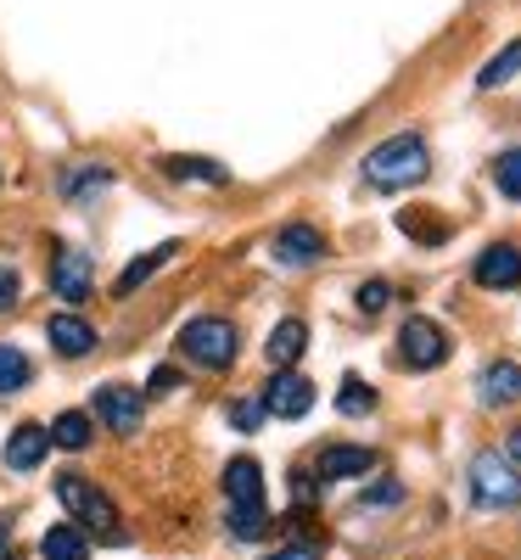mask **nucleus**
Segmentation results:
<instances>
[{"mask_svg":"<svg viewBox=\"0 0 521 560\" xmlns=\"http://www.w3.org/2000/svg\"><path fill=\"white\" fill-rule=\"evenodd\" d=\"M387 298H393L387 280H364V287H359V314H382V308H387Z\"/></svg>","mask_w":521,"mask_h":560,"instance_id":"27","label":"nucleus"},{"mask_svg":"<svg viewBox=\"0 0 521 560\" xmlns=\"http://www.w3.org/2000/svg\"><path fill=\"white\" fill-rule=\"evenodd\" d=\"M264 353H269L275 370H292V364L309 353V325H303V319H280L275 331H269V342H264Z\"/></svg>","mask_w":521,"mask_h":560,"instance_id":"13","label":"nucleus"},{"mask_svg":"<svg viewBox=\"0 0 521 560\" xmlns=\"http://www.w3.org/2000/svg\"><path fill=\"white\" fill-rule=\"evenodd\" d=\"M264 560H320V549H314V544H292V549H275V555H264Z\"/></svg>","mask_w":521,"mask_h":560,"instance_id":"33","label":"nucleus"},{"mask_svg":"<svg viewBox=\"0 0 521 560\" xmlns=\"http://www.w3.org/2000/svg\"><path fill=\"white\" fill-rule=\"evenodd\" d=\"M426 174H432V152H426L420 135H393L364 158V179L375 191H404V185H420Z\"/></svg>","mask_w":521,"mask_h":560,"instance_id":"1","label":"nucleus"},{"mask_svg":"<svg viewBox=\"0 0 521 560\" xmlns=\"http://www.w3.org/2000/svg\"><path fill=\"white\" fill-rule=\"evenodd\" d=\"M39 555L45 560H90V538H84V527H51V533H45L39 538Z\"/></svg>","mask_w":521,"mask_h":560,"instance_id":"19","label":"nucleus"},{"mask_svg":"<svg viewBox=\"0 0 521 560\" xmlns=\"http://www.w3.org/2000/svg\"><path fill=\"white\" fill-rule=\"evenodd\" d=\"M0 560H18V549H12V533L0 527Z\"/></svg>","mask_w":521,"mask_h":560,"instance_id":"34","label":"nucleus"},{"mask_svg":"<svg viewBox=\"0 0 521 560\" xmlns=\"http://www.w3.org/2000/svg\"><path fill=\"white\" fill-rule=\"evenodd\" d=\"M505 454H510V459H516V465H521V427H516V432H510V448H505Z\"/></svg>","mask_w":521,"mask_h":560,"instance_id":"35","label":"nucleus"},{"mask_svg":"<svg viewBox=\"0 0 521 560\" xmlns=\"http://www.w3.org/2000/svg\"><path fill=\"white\" fill-rule=\"evenodd\" d=\"M224 499L230 504H264V471H258V459H230L224 465Z\"/></svg>","mask_w":521,"mask_h":560,"instance_id":"16","label":"nucleus"},{"mask_svg":"<svg viewBox=\"0 0 521 560\" xmlns=\"http://www.w3.org/2000/svg\"><path fill=\"white\" fill-rule=\"evenodd\" d=\"M90 438H96V420H90L84 409H62V415L51 420V448H68V454H79Z\"/></svg>","mask_w":521,"mask_h":560,"instance_id":"18","label":"nucleus"},{"mask_svg":"<svg viewBox=\"0 0 521 560\" xmlns=\"http://www.w3.org/2000/svg\"><path fill=\"white\" fill-rule=\"evenodd\" d=\"M258 398H264V409H269L275 420H303V415L314 409V382L298 376V370H275L269 387H264Z\"/></svg>","mask_w":521,"mask_h":560,"instance_id":"6","label":"nucleus"},{"mask_svg":"<svg viewBox=\"0 0 521 560\" xmlns=\"http://www.w3.org/2000/svg\"><path fill=\"white\" fill-rule=\"evenodd\" d=\"M471 493H477L483 510H510V504H521V471H516V459L483 448L477 459H471Z\"/></svg>","mask_w":521,"mask_h":560,"instance_id":"3","label":"nucleus"},{"mask_svg":"<svg viewBox=\"0 0 521 560\" xmlns=\"http://www.w3.org/2000/svg\"><path fill=\"white\" fill-rule=\"evenodd\" d=\"M264 533H269V510L264 504H230V538L258 544Z\"/></svg>","mask_w":521,"mask_h":560,"instance_id":"21","label":"nucleus"},{"mask_svg":"<svg viewBox=\"0 0 521 560\" xmlns=\"http://www.w3.org/2000/svg\"><path fill=\"white\" fill-rule=\"evenodd\" d=\"M57 499H62V510H68L79 527H96V533H113V527H118V504H113L96 482H84V477H57Z\"/></svg>","mask_w":521,"mask_h":560,"instance_id":"4","label":"nucleus"},{"mask_svg":"<svg viewBox=\"0 0 521 560\" xmlns=\"http://www.w3.org/2000/svg\"><path fill=\"white\" fill-rule=\"evenodd\" d=\"M337 409H343V415H370V409H375V393H370L359 376H348V382H343V398H337Z\"/></svg>","mask_w":521,"mask_h":560,"instance_id":"26","label":"nucleus"},{"mask_svg":"<svg viewBox=\"0 0 521 560\" xmlns=\"http://www.w3.org/2000/svg\"><path fill=\"white\" fill-rule=\"evenodd\" d=\"M398 224L409 230V236H420V242H443V236H449V230H443V224H426V219H420V208H409V213H398Z\"/></svg>","mask_w":521,"mask_h":560,"instance_id":"28","label":"nucleus"},{"mask_svg":"<svg viewBox=\"0 0 521 560\" xmlns=\"http://www.w3.org/2000/svg\"><path fill=\"white\" fill-rule=\"evenodd\" d=\"M96 415L107 420V427L118 432V438H129L135 427H140V415H147V393H135V387H102L96 393Z\"/></svg>","mask_w":521,"mask_h":560,"instance_id":"7","label":"nucleus"},{"mask_svg":"<svg viewBox=\"0 0 521 560\" xmlns=\"http://www.w3.org/2000/svg\"><path fill=\"white\" fill-rule=\"evenodd\" d=\"M264 415H269V409H264V398H242V404L230 409V420H235V427H242V432H253Z\"/></svg>","mask_w":521,"mask_h":560,"instance_id":"30","label":"nucleus"},{"mask_svg":"<svg viewBox=\"0 0 521 560\" xmlns=\"http://www.w3.org/2000/svg\"><path fill=\"white\" fill-rule=\"evenodd\" d=\"M169 258H180V242H163V247H152V253H140V258H135V264H129V269L113 280V298H129L135 287H147V280H152V275H158Z\"/></svg>","mask_w":521,"mask_h":560,"instance_id":"17","label":"nucleus"},{"mask_svg":"<svg viewBox=\"0 0 521 560\" xmlns=\"http://www.w3.org/2000/svg\"><path fill=\"white\" fill-rule=\"evenodd\" d=\"M471 275H477V287H488V292H510V287H521V253L494 242V247H483V258H477Z\"/></svg>","mask_w":521,"mask_h":560,"instance_id":"8","label":"nucleus"},{"mask_svg":"<svg viewBox=\"0 0 521 560\" xmlns=\"http://www.w3.org/2000/svg\"><path fill=\"white\" fill-rule=\"evenodd\" d=\"M375 465L370 448H354V443H337V448H325L320 454V482H348V477H364Z\"/></svg>","mask_w":521,"mask_h":560,"instance_id":"14","label":"nucleus"},{"mask_svg":"<svg viewBox=\"0 0 521 560\" xmlns=\"http://www.w3.org/2000/svg\"><path fill=\"white\" fill-rule=\"evenodd\" d=\"M398 359H404L409 370H438V364L449 359V331H443L438 319H426V314L404 319V331H398Z\"/></svg>","mask_w":521,"mask_h":560,"instance_id":"5","label":"nucleus"},{"mask_svg":"<svg viewBox=\"0 0 521 560\" xmlns=\"http://www.w3.org/2000/svg\"><path fill=\"white\" fill-rule=\"evenodd\" d=\"M45 337H51V348L62 359H84L90 348H96V325H90L84 314H51L45 319Z\"/></svg>","mask_w":521,"mask_h":560,"instance_id":"10","label":"nucleus"},{"mask_svg":"<svg viewBox=\"0 0 521 560\" xmlns=\"http://www.w3.org/2000/svg\"><path fill=\"white\" fill-rule=\"evenodd\" d=\"M494 185L510 197V202H521V147L516 152H505L499 163H494Z\"/></svg>","mask_w":521,"mask_h":560,"instance_id":"25","label":"nucleus"},{"mask_svg":"<svg viewBox=\"0 0 521 560\" xmlns=\"http://www.w3.org/2000/svg\"><path fill=\"white\" fill-rule=\"evenodd\" d=\"M169 179H202V185H224V168L213 158H163Z\"/></svg>","mask_w":521,"mask_h":560,"instance_id":"22","label":"nucleus"},{"mask_svg":"<svg viewBox=\"0 0 521 560\" xmlns=\"http://www.w3.org/2000/svg\"><path fill=\"white\" fill-rule=\"evenodd\" d=\"M398 499H404V488H398V482H382V488H364V493H359V504H364V510H370V504H398Z\"/></svg>","mask_w":521,"mask_h":560,"instance_id":"32","label":"nucleus"},{"mask_svg":"<svg viewBox=\"0 0 521 560\" xmlns=\"http://www.w3.org/2000/svg\"><path fill=\"white\" fill-rule=\"evenodd\" d=\"M516 73H521V39H510V45H505V51L477 73V84H483V90H499V84H505V79H516Z\"/></svg>","mask_w":521,"mask_h":560,"instance_id":"23","label":"nucleus"},{"mask_svg":"<svg viewBox=\"0 0 521 560\" xmlns=\"http://www.w3.org/2000/svg\"><path fill=\"white\" fill-rule=\"evenodd\" d=\"M325 258V236L314 224H287L275 236V264H287V269H303V264H320Z\"/></svg>","mask_w":521,"mask_h":560,"instance_id":"9","label":"nucleus"},{"mask_svg":"<svg viewBox=\"0 0 521 560\" xmlns=\"http://www.w3.org/2000/svg\"><path fill=\"white\" fill-rule=\"evenodd\" d=\"M174 348L192 359L197 370H230V364H235V348H242V337H235V325H230V319H219V314H197V319L180 331Z\"/></svg>","mask_w":521,"mask_h":560,"instance_id":"2","label":"nucleus"},{"mask_svg":"<svg viewBox=\"0 0 521 560\" xmlns=\"http://www.w3.org/2000/svg\"><path fill=\"white\" fill-rule=\"evenodd\" d=\"M169 393H180V370L174 364H158L152 382H147V398H169Z\"/></svg>","mask_w":521,"mask_h":560,"instance_id":"29","label":"nucleus"},{"mask_svg":"<svg viewBox=\"0 0 521 560\" xmlns=\"http://www.w3.org/2000/svg\"><path fill=\"white\" fill-rule=\"evenodd\" d=\"M90 280H96V275H90V258L73 253V247H62L57 264H51V287H57L68 303H84V298H90Z\"/></svg>","mask_w":521,"mask_h":560,"instance_id":"12","label":"nucleus"},{"mask_svg":"<svg viewBox=\"0 0 521 560\" xmlns=\"http://www.w3.org/2000/svg\"><path fill=\"white\" fill-rule=\"evenodd\" d=\"M28 382H34L28 353H23V348H12V342H0V398H7V393H23Z\"/></svg>","mask_w":521,"mask_h":560,"instance_id":"20","label":"nucleus"},{"mask_svg":"<svg viewBox=\"0 0 521 560\" xmlns=\"http://www.w3.org/2000/svg\"><path fill=\"white\" fill-rule=\"evenodd\" d=\"M45 454H51V427H18L12 438H7V465L12 471H39L45 465Z\"/></svg>","mask_w":521,"mask_h":560,"instance_id":"11","label":"nucleus"},{"mask_svg":"<svg viewBox=\"0 0 521 560\" xmlns=\"http://www.w3.org/2000/svg\"><path fill=\"white\" fill-rule=\"evenodd\" d=\"M18 292H23L18 269H7V264H0V314H7V308H18Z\"/></svg>","mask_w":521,"mask_h":560,"instance_id":"31","label":"nucleus"},{"mask_svg":"<svg viewBox=\"0 0 521 560\" xmlns=\"http://www.w3.org/2000/svg\"><path fill=\"white\" fill-rule=\"evenodd\" d=\"M477 393H483V404H488V409H499V404H516V398H521V364H510V359H494V364L483 370Z\"/></svg>","mask_w":521,"mask_h":560,"instance_id":"15","label":"nucleus"},{"mask_svg":"<svg viewBox=\"0 0 521 560\" xmlns=\"http://www.w3.org/2000/svg\"><path fill=\"white\" fill-rule=\"evenodd\" d=\"M102 185H113V168L84 163V168H73V174L62 179V197H90V191H102Z\"/></svg>","mask_w":521,"mask_h":560,"instance_id":"24","label":"nucleus"}]
</instances>
